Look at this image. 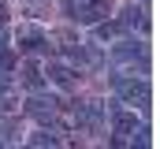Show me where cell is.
<instances>
[{"mask_svg": "<svg viewBox=\"0 0 160 149\" xmlns=\"http://www.w3.org/2000/svg\"><path fill=\"white\" fill-rule=\"evenodd\" d=\"M19 49L22 52H48V37L41 34L38 26H22L19 30Z\"/></svg>", "mask_w": 160, "mask_h": 149, "instance_id": "5b68a950", "label": "cell"}, {"mask_svg": "<svg viewBox=\"0 0 160 149\" xmlns=\"http://www.w3.org/2000/svg\"><path fill=\"white\" fill-rule=\"evenodd\" d=\"M30 146H38V149H45V146H60V131H38V134L30 138Z\"/></svg>", "mask_w": 160, "mask_h": 149, "instance_id": "4fadbf2b", "label": "cell"}, {"mask_svg": "<svg viewBox=\"0 0 160 149\" xmlns=\"http://www.w3.org/2000/svg\"><path fill=\"white\" fill-rule=\"evenodd\" d=\"M19 82H22L26 90H41V86H45V71H41L38 64H22V71H19Z\"/></svg>", "mask_w": 160, "mask_h": 149, "instance_id": "ba28073f", "label": "cell"}, {"mask_svg": "<svg viewBox=\"0 0 160 149\" xmlns=\"http://www.w3.org/2000/svg\"><path fill=\"white\" fill-rule=\"evenodd\" d=\"M93 26H97V41H116V37L127 30L123 23H93Z\"/></svg>", "mask_w": 160, "mask_h": 149, "instance_id": "8fae6325", "label": "cell"}, {"mask_svg": "<svg viewBox=\"0 0 160 149\" xmlns=\"http://www.w3.org/2000/svg\"><path fill=\"white\" fill-rule=\"evenodd\" d=\"M48 78H52L56 86H71V82H75V71H71L67 64H48Z\"/></svg>", "mask_w": 160, "mask_h": 149, "instance_id": "30bf717a", "label": "cell"}, {"mask_svg": "<svg viewBox=\"0 0 160 149\" xmlns=\"http://www.w3.org/2000/svg\"><path fill=\"white\" fill-rule=\"evenodd\" d=\"M8 41V23H0V45Z\"/></svg>", "mask_w": 160, "mask_h": 149, "instance_id": "2e32d148", "label": "cell"}, {"mask_svg": "<svg viewBox=\"0 0 160 149\" xmlns=\"http://www.w3.org/2000/svg\"><path fill=\"white\" fill-rule=\"evenodd\" d=\"M67 11H71V19H78V23H101V19L112 11V0H71Z\"/></svg>", "mask_w": 160, "mask_h": 149, "instance_id": "3957f363", "label": "cell"}, {"mask_svg": "<svg viewBox=\"0 0 160 149\" xmlns=\"http://www.w3.org/2000/svg\"><path fill=\"white\" fill-rule=\"evenodd\" d=\"M112 131H116V138H123V142H127V134H134V131H138V116H134V112H112Z\"/></svg>", "mask_w": 160, "mask_h": 149, "instance_id": "8992f818", "label": "cell"}, {"mask_svg": "<svg viewBox=\"0 0 160 149\" xmlns=\"http://www.w3.org/2000/svg\"><path fill=\"white\" fill-rule=\"evenodd\" d=\"M22 112H26L30 119H38L41 127H48V123H56V116H60V101H56V97H45V93L34 90V97L22 105Z\"/></svg>", "mask_w": 160, "mask_h": 149, "instance_id": "7a4b0ae2", "label": "cell"}, {"mask_svg": "<svg viewBox=\"0 0 160 149\" xmlns=\"http://www.w3.org/2000/svg\"><path fill=\"white\" fill-rule=\"evenodd\" d=\"M45 8H48V0H30V4H26V11H30V15H41Z\"/></svg>", "mask_w": 160, "mask_h": 149, "instance_id": "9a60e30c", "label": "cell"}, {"mask_svg": "<svg viewBox=\"0 0 160 149\" xmlns=\"http://www.w3.org/2000/svg\"><path fill=\"white\" fill-rule=\"evenodd\" d=\"M19 142V123H0V146H15Z\"/></svg>", "mask_w": 160, "mask_h": 149, "instance_id": "5bb4252c", "label": "cell"}, {"mask_svg": "<svg viewBox=\"0 0 160 149\" xmlns=\"http://www.w3.org/2000/svg\"><path fill=\"white\" fill-rule=\"evenodd\" d=\"M71 119H75L78 131H97V127L104 123V105H101V101H82V105H75Z\"/></svg>", "mask_w": 160, "mask_h": 149, "instance_id": "277c9868", "label": "cell"}, {"mask_svg": "<svg viewBox=\"0 0 160 149\" xmlns=\"http://www.w3.org/2000/svg\"><path fill=\"white\" fill-rule=\"evenodd\" d=\"M112 90L123 105H134V108H149V82L138 78V74H112Z\"/></svg>", "mask_w": 160, "mask_h": 149, "instance_id": "6da1fadb", "label": "cell"}, {"mask_svg": "<svg viewBox=\"0 0 160 149\" xmlns=\"http://www.w3.org/2000/svg\"><path fill=\"white\" fill-rule=\"evenodd\" d=\"M119 23L130 26V30H142V34L149 30V19H145V11H142L138 4H127V8H123V19H119Z\"/></svg>", "mask_w": 160, "mask_h": 149, "instance_id": "52a82bcc", "label": "cell"}, {"mask_svg": "<svg viewBox=\"0 0 160 149\" xmlns=\"http://www.w3.org/2000/svg\"><path fill=\"white\" fill-rule=\"evenodd\" d=\"M15 67H19V56H15V49L0 45V71H4V74H11Z\"/></svg>", "mask_w": 160, "mask_h": 149, "instance_id": "7c38bea8", "label": "cell"}, {"mask_svg": "<svg viewBox=\"0 0 160 149\" xmlns=\"http://www.w3.org/2000/svg\"><path fill=\"white\" fill-rule=\"evenodd\" d=\"M0 23H8V8L4 4H0Z\"/></svg>", "mask_w": 160, "mask_h": 149, "instance_id": "e0dca14e", "label": "cell"}, {"mask_svg": "<svg viewBox=\"0 0 160 149\" xmlns=\"http://www.w3.org/2000/svg\"><path fill=\"white\" fill-rule=\"evenodd\" d=\"M48 41H56V49H60V52H75V49H78L82 41L75 34H71V30H56V34L48 37Z\"/></svg>", "mask_w": 160, "mask_h": 149, "instance_id": "9c48e42d", "label": "cell"}]
</instances>
